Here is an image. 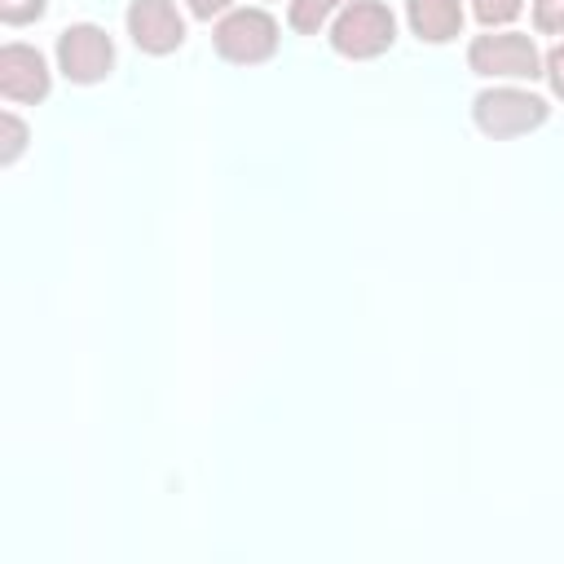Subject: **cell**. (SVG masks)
<instances>
[{
    "instance_id": "cell-1",
    "label": "cell",
    "mask_w": 564,
    "mask_h": 564,
    "mask_svg": "<svg viewBox=\"0 0 564 564\" xmlns=\"http://www.w3.org/2000/svg\"><path fill=\"white\" fill-rule=\"evenodd\" d=\"M278 40H282V26L269 9L260 4H234L225 18H216L212 26V44L225 62L234 66H260L278 53Z\"/></svg>"
},
{
    "instance_id": "cell-9",
    "label": "cell",
    "mask_w": 564,
    "mask_h": 564,
    "mask_svg": "<svg viewBox=\"0 0 564 564\" xmlns=\"http://www.w3.org/2000/svg\"><path fill=\"white\" fill-rule=\"evenodd\" d=\"M344 4H348V0H291L286 26L300 31V35H317V31H326V26L335 22V13H339Z\"/></svg>"
},
{
    "instance_id": "cell-3",
    "label": "cell",
    "mask_w": 564,
    "mask_h": 564,
    "mask_svg": "<svg viewBox=\"0 0 564 564\" xmlns=\"http://www.w3.org/2000/svg\"><path fill=\"white\" fill-rule=\"evenodd\" d=\"M467 66L480 79H502V84H520V79H538L542 75V53L533 44V35L511 31V26H494L485 35H476L467 44Z\"/></svg>"
},
{
    "instance_id": "cell-12",
    "label": "cell",
    "mask_w": 564,
    "mask_h": 564,
    "mask_svg": "<svg viewBox=\"0 0 564 564\" xmlns=\"http://www.w3.org/2000/svg\"><path fill=\"white\" fill-rule=\"evenodd\" d=\"M48 0H0V22L4 26H26L35 18H44Z\"/></svg>"
},
{
    "instance_id": "cell-13",
    "label": "cell",
    "mask_w": 564,
    "mask_h": 564,
    "mask_svg": "<svg viewBox=\"0 0 564 564\" xmlns=\"http://www.w3.org/2000/svg\"><path fill=\"white\" fill-rule=\"evenodd\" d=\"M533 26L542 35H564V0H533Z\"/></svg>"
},
{
    "instance_id": "cell-2",
    "label": "cell",
    "mask_w": 564,
    "mask_h": 564,
    "mask_svg": "<svg viewBox=\"0 0 564 564\" xmlns=\"http://www.w3.org/2000/svg\"><path fill=\"white\" fill-rule=\"evenodd\" d=\"M551 115L546 97L520 88V84H494V88H480L471 97V119L485 137L494 141H507V137H524L533 128H542Z\"/></svg>"
},
{
    "instance_id": "cell-8",
    "label": "cell",
    "mask_w": 564,
    "mask_h": 564,
    "mask_svg": "<svg viewBox=\"0 0 564 564\" xmlns=\"http://www.w3.org/2000/svg\"><path fill=\"white\" fill-rule=\"evenodd\" d=\"M405 22L423 44H449L463 31V0H405Z\"/></svg>"
},
{
    "instance_id": "cell-15",
    "label": "cell",
    "mask_w": 564,
    "mask_h": 564,
    "mask_svg": "<svg viewBox=\"0 0 564 564\" xmlns=\"http://www.w3.org/2000/svg\"><path fill=\"white\" fill-rule=\"evenodd\" d=\"M185 9L194 18H203V22H212V18H225L234 9V0H185Z\"/></svg>"
},
{
    "instance_id": "cell-7",
    "label": "cell",
    "mask_w": 564,
    "mask_h": 564,
    "mask_svg": "<svg viewBox=\"0 0 564 564\" xmlns=\"http://www.w3.org/2000/svg\"><path fill=\"white\" fill-rule=\"evenodd\" d=\"M123 22H128L132 44L150 57H167L185 44V18H181L176 0H132Z\"/></svg>"
},
{
    "instance_id": "cell-5",
    "label": "cell",
    "mask_w": 564,
    "mask_h": 564,
    "mask_svg": "<svg viewBox=\"0 0 564 564\" xmlns=\"http://www.w3.org/2000/svg\"><path fill=\"white\" fill-rule=\"evenodd\" d=\"M57 70L70 84H101L115 70V40L97 22H75L57 35Z\"/></svg>"
},
{
    "instance_id": "cell-10",
    "label": "cell",
    "mask_w": 564,
    "mask_h": 564,
    "mask_svg": "<svg viewBox=\"0 0 564 564\" xmlns=\"http://www.w3.org/2000/svg\"><path fill=\"white\" fill-rule=\"evenodd\" d=\"M520 9H524V0H471V13H476V22H480L485 31L516 22Z\"/></svg>"
},
{
    "instance_id": "cell-14",
    "label": "cell",
    "mask_w": 564,
    "mask_h": 564,
    "mask_svg": "<svg viewBox=\"0 0 564 564\" xmlns=\"http://www.w3.org/2000/svg\"><path fill=\"white\" fill-rule=\"evenodd\" d=\"M542 75H546L551 93H555V97H564V40L542 57Z\"/></svg>"
},
{
    "instance_id": "cell-4",
    "label": "cell",
    "mask_w": 564,
    "mask_h": 564,
    "mask_svg": "<svg viewBox=\"0 0 564 564\" xmlns=\"http://www.w3.org/2000/svg\"><path fill=\"white\" fill-rule=\"evenodd\" d=\"M330 31V48L339 57H352V62H370L379 53L392 48L397 40V18L383 0H348L335 22L326 26Z\"/></svg>"
},
{
    "instance_id": "cell-11",
    "label": "cell",
    "mask_w": 564,
    "mask_h": 564,
    "mask_svg": "<svg viewBox=\"0 0 564 564\" xmlns=\"http://www.w3.org/2000/svg\"><path fill=\"white\" fill-rule=\"evenodd\" d=\"M0 141H4V145H0V163L9 167V163L26 150V123H22L13 110H0Z\"/></svg>"
},
{
    "instance_id": "cell-6",
    "label": "cell",
    "mask_w": 564,
    "mask_h": 564,
    "mask_svg": "<svg viewBox=\"0 0 564 564\" xmlns=\"http://www.w3.org/2000/svg\"><path fill=\"white\" fill-rule=\"evenodd\" d=\"M48 88H53V70H48L44 53L35 44L9 40L0 48V97L13 106H35L48 97Z\"/></svg>"
}]
</instances>
